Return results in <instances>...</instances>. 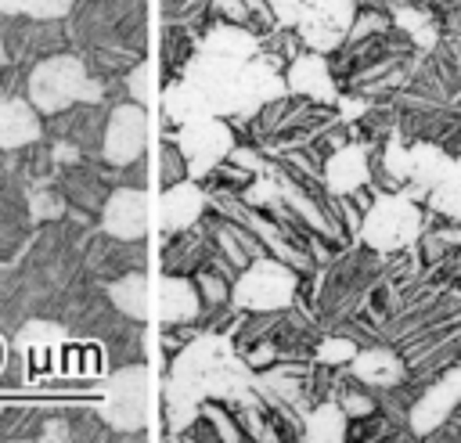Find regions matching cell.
<instances>
[{"instance_id": "44dd1931", "label": "cell", "mask_w": 461, "mask_h": 443, "mask_svg": "<svg viewBox=\"0 0 461 443\" xmlns=\"http://www.w3.org/2000/svg\"><path fill=\"white\" fill-rule=\"evenodd\" d=\"M339 407L346 411V418H371L375 414V400L364 396V393H346Z\"/></svg>"}, {"instance_id": "ba28073f", "label": "cell", "mask_w": 461, "mask_h": 443, "mask_svg": "<svg viewBox=\"0 0 461 443\" xmlns=\"http://www.w3.org/2000/svg\"><path fill=\"white\" fill-rule=\"evenodd\" d=\"M367 180H371V162H367V151L360 144H342L328 155L324 187L331 198H349L353 191L367 187Z\"/></svg>"}, {"instance_id": "5b68a950", "label": "cell", "mask_w": 461, "mask_h": 443, "mask_svg": "<svg viewBox=\"0 0 461 443\" xmlns=\"http://www.w3.org/2000/svg\"><path fill=\"white\" fill-rule=\"evenodd\" d=\"M144 144H148L144 104H137V101L133 104H119L108 115V126H104V137H101V155L112 166H130V162H140Z\"/></svg>"}, {"instance_id": "603a6c76", "label": "cell", "mask_w": 461, "mask_h": 443, "mask_svg": "<svg viewBox=\"0 0 461 443\" xmlns=\"http://www.w3.org/2000/svg\"><path fill=\"white\" fill-rule=\"evenodd\" d=\"M126 86H130L133 101L144 104V101H148V65H137V68L126 76Z\"/></svg>"}, {"instance_id": "52a82bcc", "label": "cell", "mask_w": 461, "mask_h": 443, "mask_svg": "<svg viewBox=\"0 0 461 443\" xmlns=\"http://www.w3.org/2000/svg\"><path fill=\"white\" fill-rule=\"evenodd\" d=\"M101 223L108 234L122 238V241H140L148 231V198L144 187H119L101 212Z\"/></svg>"}, {"instance_id": "7402d4cb", "label": "cell", "mask_w": 461, "mask_h": 443, "mask_svg": "<svg viewBox=\"0 0 461 443\" xmlns=\"http://www.w3.org/2000/svg\"><path fill=\"white\" fill-rule=\"evenodd\" d=\"M212 7H216L220 18L230 22V25H245V22H249V7H245L241 0H212Z\"/></svg>"}, {"instance_id": "9a60e30c", "label": "cell", "mask_w": 461, "mask_h": 443, "mask_svg": "<svg viewBox=\"0 0 461 443\" xmlns=\"http://www.w3.org/2000/svg\"><path fill=\"white\" fill-rule=\"evenodd\" d=\"M429 205H432L439 216L461 223V162H450V166L443 169V176H439V180L432 184V191H429Z\"/></svg>"}, {"instance_id": "ac0fdd59", "label": "cell", "mask_w": 461, "mask_h": 443, "mask_svg": "<svg viewBox=\"0 0 461 443\" xmlns=\"http://www.w3.org/2000/svg\"><path fill=\"white\" fill-rule=\"evenodd\" d=\"M7 14H32V18H58L68 11V0H0Z\"/></svg>"}, {"instance_id": "7a4b0ae2", "label": "cell", "mask_w": 461, "mask_h": 443, "mask_svg": "<svg viewBox=\"0 0 461 443\" xmlns=\"http://www.w3.org/2000/svg\"><path fill=\"white\" fill-rule=\"evenodd\" d=\"M97 83H90L86 68L61 54V58H47L43 65H36V72L29 76V97L32 108L43 115H58L76 101H97Z\"/></svg>"}, {"instance_id": "9c48e42d", "label": "cell", "mask_w": 461, "mask_h": 443, "mask_svg": "<svg viewBox=\"0 0 461 443\" xmlns=\"http://www.w3.org/2000/svg\"><path fill=\"white\" fill-rule=\"evenodd\" d=\"M158 209H162V231L169 234H180V231H191L202 212H205V191L187 176V180H176L162 191L158 198Z\"/></svg>"}, {"instance_id": "d6986e66", "label": "cell", "mask_w": 461, "mask_h": 443, "mask_svg": "<svg viewBox=\"0 0 461 443\" xmlns=\"http://www.w3.org/2000/svg\"><path fill=\"white\" fill-rule=\"evenodd\" d=\"M357 357V342L353 339H342V335H335V339H324L321 346H317V360L321 364H349Z\"/></svg>"}, {"instance_id": "30bf717a", "label": "cell", "mask_w": 461, "mask_h": 443, "mask_svg": "<svg viewBox=\"0 0 461 443\" xmlns=\"http://www.w3.org/2000/svg\"><path fill=\"white\" fill-rule=\"evenodd\" d=\"M108 418L119 429L140 425L144 418V367H126L108 385Z\"/></svg>"}, {"instance_id": "5bb4252c", "label": "cell", "mask_w": 461, "mask_h": 443, "mask_svg": "<svg viewBox=\"0 0 461 443\" xmlns=\"http://www.w3.org/2000/svg\"><path fill=\"white\" fill-rule=\"evenodd\" d=\"M349 364H353V375L367 385H396L403 378V364L389 349H364V353L357 349V357Z\"/></svg>"}, {"instance_id": "4fadbf2b", "label": "cell", "mask_w": 461, "mask_h": 443, "mask_svg": "<svg viewBox=\"0 0 461 443\" xmlns=\"http://www.w3.org/2000/svg\"><path fill=\"white\" fill-rule=\"evenodd\" d=\"M40 137V119L29 101H0V148H25Z\"/></svg>"}, {"instance_id": "e0dca14e", "label": "cell", "mask_w": 461, "mask_h": 443, "mask_svg": "<svg viewBox=\"0 0 461 443\" xmlns=\"http://www.w3.org/2000/svg\"><path fill=\"white\" fill-rule=\"evenodd\" d=\"M112 303H115L122 313H130L133 321H144V313H148V281H144V274H140V270L122 274V277L112 285Z\"/></svg>"}, {"instance_id": "8992f818", "label": "cell", "mask_w": 461, "mask_h": 443, "mask_svg": "<svg viewBox=\"0 0 461 443\" xmlns=\"http://www.w3.org/2000/svg\"><path fill=\"white\" fill-rule=\"evenodd\" d=\"M353 25V0H306L299 11V36L317 54L339 47Z\"/></svg>"}, {"instance_id": "ffe728a7", "label": "cell", "mask_w": 461, "mask_h": 443, "mask_svg": "<svg viewBox=\"0 0 461 443\" xmlns=\"http://www.w3.org/2000/svg\"><path fill=\"white\" fill-rule=\"evenodd\" d=\"M194 288H198V295H202V306H223V303L230 299V288H227L216 274H209V270H202V274L194 277Z\"/></svg>"}, {"instance_id": "2e32d148", "label": "cell", "mask_w": 461, "mask_h": 443, "mask_svg": "<svg viewBox=\"0 0 461 443\" xmlns=\"http://www.w3.org/2000/svg\"><path fill=\"white\" fill-rule=\"evenodd\" d=\"M349 429H346V411L339 407V403H321L310 418H306V425H303V436L310 439V443H331V439H342Z\"/></svg>"}, {"instance_id": "277c9868", "label": "cell", "mask_w": 461, "mask_h": 443, "mask_svg": "<svg viewBox=\"0 0 461 443\" xmlns=\"http://www.w3.org/2000/svg\"><path fill=\"white\" fill-rule=\"evenodd\" d=\"M234 148V137H230V126L220 122L216 115H202V119H191L180 126L176 133V151L184 155L187 162V176L198 180V176H209Z\"/></svg>"}, {"instance_id": "3957f363", "label": "cell", "mask_w": 461, "mask_h": 443, "mask_svg": "<svg viewBox=\"0 0 461 443\" xmlns=\"http://www.w3.org/2000/svg\"><path fill=\"white\" fill-rule=\"evenodd\" d=\"M357 231H360V238L371 249L396 252V249H407L421 234V212H418V205H414L411 194L389 191V194H378L364 209V220H360Z\"/></svg>"}, {"instance_id": "6da1fadb", "label": "cell", "mask_w": 461, "mask_h": 443, "mask_svg": "<svg viewBox=\"0 0 461 443\" xmlns=\"http://www.w3.org/2000/svg\"><path fill=\"white\" fill-rule=\"evenodd\" d=\"M295 288H299L295 267H288L277 256H256L252 263L241 267V277L234 281L230 299L252 313H277L295 299Z\"/></svg>"}, {"instance_id": "8fae6325", "label": "cell", "mask_w": 461, "mask_h": 443, "mask_svg": "<svg viewBox=\"0 0 461 443\" xmlns=\"http://www.w3.org/2000/svg\"><path fill=\"white\" fill-rule=\"evenodd\" d=\"M288 90L310 97V101H335V83L324 54H299L288 65Z\"/></svg>"}, {"instance_id": "7c38bea8", "label": "cell", "mask_w": 461, "mask_h": 443, "mask_svg": "<svg viewBox=\"0 0 461 443\" xmlns=\"http://www.w3.org/2000/svg\"><path fill=\"white\" fill-rule=\"evenodd\" d=\"M202 310H205V306H202V295H198L194 281H187V277H180V274L162 277V285H158V317H162L166 324H187V321H194Z\"/></svg>"}]
</instances>
